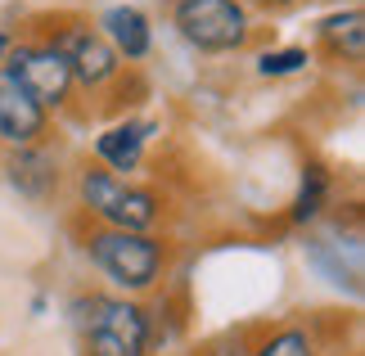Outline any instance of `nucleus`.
I'll list each match as a JSON object with an SVG mask.
<instances>
[{"mask_svg":"<svg viewBox=\"0 0 365 356\" xmlns=\"http://www.w3.org/2000/svg\"><path fill=\"white\" fill-rule=\"evenodd\" d=\"M312 63V54L302 46H289V50H266L257 59V73L262 77H289V73H302V68Z\"/></svg>","mask_w":365,"mask_h":356,"instance_id":"nucleus-14","label":"nucleus"},{"mask_svg":"<svg viewBox=\"0 0 365 356\" xmlns=\"http://www.w3.org/2000/svg\"><path fill=\"white\" fill-rule=\"evenodd\" d=\"M320 46L343 63H361L365 59V14L352 5L347 14H329L320 23Z\"/></svg>","mask_w":365,"mask_h":356,"instance_id":"nucleus-11","label":"nucleus"},{"mask_svg":"<svg viewBox=\"0 0 365 356\" xmlns=\"http://www.w3.org/2000/svg\"><path fill=\"white\" fill-rule=\"evenodd\" d=\"M46 131H50V113L0 68V140L9 149H19V145H41Z\"/></svg>","mask_w":365,"mask_h":356,"instance_id":"nucleus-7","label":"nucleus"},{"mask_svg":"<svg viewBox=\"0 0 365 356\" xmlns=\"http://www.w3.org/2000/svg\"><path fill=\"white\" fill-rule=\"evenodd\" d=\"M86 258L104 270L108 280L118 284L122 293H145L158 284L163 275V244L153 235L140 230H108V225H95V230L81 239Z\"/></svg>","mask_w":365,"mask_h":356,"instance_id":"nucleus-4","label":"nucleus"},{"mask_svg":"<svg viewBox=\"0 0 365 356\" xmlns=\"http://www.w3.org/2000/svg\"><path fill=\"white\" fill-rule=\"evenodd\" d=\"M172 23L199 54H235L252 41V19L240 0H176Z\"/></svg>","mask_w":365,"mask_h":356,"instance_id":"nucleus-5","label":"nucleus"},{"mask_svg":"<svg viewBox=\"0 0 365 356\" xmlns=\"http://www.w3.org/2000/svg\"><path fill=\"white\" fill-rule=\"evenodd\" d=\"M325 203H329V172L320 163H307L302 185H298V198H293V221H298V225L316 221L320 212H325Z\"/></svg>","mask_w":365,"mask_h":356,"instance_id":"nucleus-12","label":"nucleus"},{"mask_svg":"<svg viewBox=\"0 0 365 356\" xmlns=\"http://www.w3.org/2000/svg\"><path fill=\"white\" fill-rule=\"evenodd\" d=\"M77 194H81V208L100 225H108V230L149 235L153 225L163 221V198L158 194L145 190V185H135V180H126V176H113L100 163L77 176Z\"/></svg>","mask_w":365,"mask_h":356,"instance_id":"nucleus-3","label":"nucleus"},{"mask_svg":"<svg viewBox=\"0 0 365 356\" xmlns=\"http://www.w3.org/2000/svg\"><path fill=\"white\" fill-rule=\"evenodd\" d=\"M9 46H14V36H5V32H0V59L9 54Z\"/></svg>","mask_w":365,"mask_h":356,"instance_id":"nucleus-16","label":"nucleus"},{"mask_svg":"<svg viewBox=\"0 0 365 356\" xmlns=\"http://www.w3.org/2000/svg\"><path fill=\"white\" fill-rule=\"evenodd\" d=\"M41 23L50 27H32V41H46V46H54L68 59V68H73V91H104L113 86V81L122 77V59L118 50L104 41V32L86 19H77V14H46Z\"/></svg>","mask_w":365,"mask_h":356,"instance_id":"nucleus-2","label":"nucleus"},{"mask_svg":"<svg viewBox=\"0 0 365 356\" xmlns=\"http://www.w3.org/2000/svg\"><path fill=\"white\" fill-rule=\"evenodd\" d=\"M149 136H153V122L126 118V122L108 126V131L95 140V158H100V167H108L113 176L135 172V167L145 163V145H149Z\"/></svg>","mask_w":365,"mask_h":356,"instance_id":"nucleus-9","label":"nucleus"},{"mask_svg":"<svg viewBox=\"0 0 365 356\" xmlns=\"http://www.w3.org/2000/svg\"><path fill=\"white\" fill-rule=\"evenodd\" d=\"M100 32H104V41L118 50V59H131V63H140L145 54L153 50V32H149V19L140 9H131V5H118V9H108L104 19H100Z\"/></svg>","mask_w":365,"mask_h":356,"instance_id":"nucleus-10","label":"nucleus"},{"mask_svg":"<svg viewBox=\"0 0 365 356\" xmlns=\"http://www.w3.org/2000/svg\"><path fill=\"white\" fill-rule=\"evenodd\" d=\"M5 172H9V185L27 198V203H50V198L59 194V158L50 153L46 140H41V145L9 149Z\"/></svg>","mask_w":365,"mask_h":356,"instance_id":"nucleus-8","label":"nucleus"},{"mask_svg":"<svg viewBox=\"0 0 365 356\" xmlns=\"http://www.w3.org/2000/svg\"><path fill=\"white\" fill-rule=\"evenodd\" d=\"M252 5H262V9H293V5H302V0H252Z\"/></svg>","mask_w":365,"mask_h":356,"instance_id":"nucleus-15","label":"nucleus"},{"mask_svg":"<svg viewBox=\"0 0 365 356\" xmlns=\"http://www.w3.org/2000/svg\"><path fill=\"white\" fill-rule=\"evenodd\" d=\"M252 356H320V352H316V338L307 334V330H298V325H284V330L266 334Z\"/></svg>","mask_w":365,"mask_h":356,"instance_id":"nucleus-13","label":"nucleus"},{"mask_svg":"<svg viewBox=\"0 0 365 356\" xmlns=\"http://www.w3.org/2000/svg\"><path fill=\"white\" fill-rule=\"evenodd\" d=\"M0 63H5V73L46 113L63 108L68 99H73V68H68V59L54 46H46V41H14Z\"/></svg>","mask_w":365,"mask_h":356,"instance_id":"nucleus-6","label":"nucleus"},{"mask_svg":"<svg viewBox=\"0 0 365 356\" xmlns=\"http://www.w3.org/2000/svg\"><path fill=\"white\" fill-rule=\"evenodd\" d=\"M73 320L81 330V347L86 356H149L153 330L145 307L126 302V297L91 293L73 302Z\"/></svg>","mask_w":365,"mask_h":356,"instance_id":"nucleus-1","label":"nucleus"}]
</instances>
